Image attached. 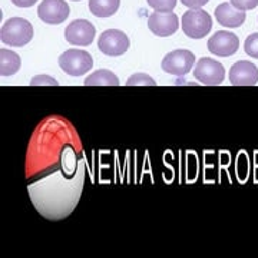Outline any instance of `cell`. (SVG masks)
<instances>
[{
    "mask_svg": "<svg viewBox=\"0 0 258 258\" xmlns=\"http://www.w3.org/2000/svg\"><path fill=\"white\" fill-rule=\"evenodd\" d=\"M25 174L30 200L46 220H64L74 211L85 182V157L79 134L69 120L52 115L37 125Z\"/></svg>",
    "mask_w": 258,
    "mask_h": 258,
    "instance_id": "6da1fadb",
    "label": "cell"
},
{
    "mask_svg": "<svg viewBox=\"0 0 258 258\" xmlns=\"http://www.w3.org/2000/svg\"><path fill=\"white\" fill-rule=\"evenodd\" d=\"M33 37L32 23L23 18L8 19L0 29V40L3 45L22 47L28 45Z\"/></svg>",
    "mask_w": 258,
    "mask_h": 258,
    "instance_id": "7a4b0ae2",
    "label": "cell"
},
{
    "mask_svg": "<svg viewBox=\"0 0 258 258\" xmlns=\"http://www.w3.org/2000/svg\"><path fill=\"white\" fill-rule=\"evenodd\" d=\"M181 23L184 33L191 39H203L212 29L211 16L203 9H191L185 12Z\"/></svg>",
    "mask_w": 258,
    "mask_h": 258,
    "instance_id": "3957f363",
    "label": "cell"
},
{
    "mask_svg": "<svg viewBox=\"0 0 258 258\" xmlns=\"http://www.w3.org/2000/svg\"><path fill=\"white\" fill-rule=\"evenodd\" d=\"M59 66L69 76H82L93 66L92 56L82 49H69L59 57Z\"/></svg>",
    "mask_w": 258,
    "mask_h": 258,
    "instance_id": "277c9868",
    "label": "cell"
},
{
    "mask_svg": "<svg viewBox=\"0 0 258 258\" xmlns=\"http://www.w3.org/2000/svg\"><path fill=\"white\" fill-rule=\"evenodd\" d=\"M98 47L103 55L118 57L129 49V37L119 29H108L98 39Z\"/></svg>",
    "mask_w": 258,
    "mask_h": 258,
    "instance_id": "5b68a950",
    "label": "cell"
},
{
    "mask_svg": "<svg viewBox=\"0 0 258 258\" xmlns=\"http://www.w3.org/2000/svg\"><path fill=\"white\" fill-rule=\"evenodd\" d=\"M194 64H195V56L192 52L186 49H176V50L169 52L162 59L161 68L166 74L174 75V76H184L189 74Z\"/></svg>",
    "mask_w": 258,
    "mask_h": 258,
    "instance_id": "8992f818",
    "label": "cell"
},
{
    "mask_svg": "<svg viewBox=\"0 0 258 258\" xmlns=\"http://www.w3.org/2000/svg\"><path fill=\"white\" fill-rule=\"evenodd\" d=\"M194 76L203 85L217 86V85H221L224 82L225 69L220 62H217L214 59L201 57L194 68Z\"/></svg>",
    "mask_w": 258,
    "mask_h": 258,
    "instance_id": "52a82bcc",
    "label": "cell"
},
{
    "mask_svg": "<svg viewBox=\"0 0 258 258\" xmlns=\"http://www.w3.org/2000/svg\"><path fill=\"white\" fill-rule=\"evenodd\" d=\"M96 29L86 19H76L64 29V39L74 46H89L95 39Z\"/></svg>",
    "mask_w": 258,
    "mask_h": 258,
    "instance_id": "ba28073f",
    "label": "cell"
},
{
    "mask_svg": "<svg viewBox=\"0 0 258 258\" xmlns=\"http://www.w3.org/2000/svg\"><path fill=\"white\" fill-rule=\"evenodd\" d=\"M208 50L212 55L220 56V57H230L235 55L240 49V39L237 35L225 32V30H218L215 35H212L208 39Z\"/></svg>",
    "mask_w": 258,
    "mask_h": 258,
    "instance_id": "9c48e42d",
    "label": "cell"
},
{
    "mask_svg": "<svg viewBox=\"0 0 258 258\" xmlns=\"http://www.w3.org/2000/svg\"><path fill=\"white\" fill-rule=\"evenodd\" d=\"M71 13L64 0H42L37 8V16L47 25H60Z\"/></svg>",
    "mask_w": 258,
    "mask_h": 258,
    "instance_id": "30bf717a",
    "label": "cell"
},
{
    "mask_svg": "<svg viewBox=\"0 0 258 258\" xmlns=\"http://www.w3.org/2000/svg\"><path fill=\"white\" fill-rule=\"evenodd\" d=\"M148 28L155 36H172L179 28V19L174 12H166V13L155 12L148 18Z\"/></svg>",
    "mask_w": 258,
    "mask_h": 258,
    "instance_id": "8fae6325",
    "label": "cell"
},
{
    "mask_svg": "<svg viewBox=\"0 0 258 258\" xmlns=\"http://www.w3.org/2000/svg\"><path fill=\"white\" fill-rule=\"evenodd\" d=\"M230 82L234 86H254L258 83V68L252 62L240 60L232 64Z\"/></svg>",
    "mask_w": 258,
    "mask_h": 258,
    "instance_id": "7c38bea8",
    "label": "cell"
},
{
    "mask_svg": "<svg viewBox=\"0 0 258 258\" xmlns=\"http://www.w3.org/2000/svg\"><path fill=\"white\" fill-rule=\"evenodd\" d=\"M214 15H215V19L220 25L231 29L242 26V23L245 22V18H247L245 12L234 8L228 2H224L221 5H218Z\"/></svg>",
    "mask_w": 258,
    "mask_h": 258,
    "instance_id": "4fadbf2b",
    "label": "cell"
},
{
    "mask_svg": "<svg viewBox=\"0 0 258 258\" xmlns=\"http://www.w3.org/2000/svg\"><path fill=\"white\" fill-rule=\"evenodd\" d=\"M85 86H118V76L109 69H99L91 74L83 82Z\"/></svg>",
    "mask_w": 258,
    "mask_h": 258,
    "instance_id": "5bb4252c",
    "label": "cell"
},
{
    "mask_svg": "<svg viewBox=\"0 0 258 258\" xmlns=\"http://www.w3.org/2000/svg\"><path fill=\"white\" fill-rule=\"evenodd\" d=\"M120 6V0H89V10L96 18L113 16Z\"/></svg>",
    "mask_w": 258,
    "mask_h": 258,
    "instance_id": "9a60e30c",
    "label": "cell"
},
{
    "mask_svg": "<svg viewBox=\"0 0 258 258\" xmlns=\"http://www.w3.org/2000/svg\"><path fill=\"white\" fill-rule=\"evenodd\" d=\"M20 56L13 50L2 49L0 50V75L12 76L20 69Z\"/></svg>",
    "mask_w": 258,
    "mask_h": 258,
    "instance_id": "2e32d148",
    "label": "cell"
},
{
    "mask_svg": "<svg viewBox=\"0 0 258 258\" xmlns=\"http://www.w3.org/2000/svg\"><path fill=\"white\" fill-rule=\"evenodd\" d=\"M126 86H157V82L147 74H134L129 76Z\"/></svg>",
    "mask_w": 258,
    "mask_h": 258,
    "instance_id": "e0dca14e",
    "label": "cell"
},
{
    "mask_svg": "<svg viewBox=\"0 0 258 258\" xmlns=\"http://www.w3.org/2000/svg\"><path fill=\"white\" fill-rule=\"evenodd\" d=\"M147 2L152 9L159 13L172 12L176 6V0H147Z\"/></svg>",
    "mask_w": 258,
    "mask_h": 258,
    "instance_id": "ac0fdd59",
    "label": "cell"
},
{
    "mask_svg": "<svg viewBox=\"0 0 258 258\" xmlns=\"http://www.w3.org/2000/svg\"><path fill=\"white\" fill-rule=\"evenodd\" d=\"M245 53L254 59H258V33H252L245 39Z\"/></svg>",
    "mask_w": 258,
    "mask_h": 258,
    "instance_id": "d6986e66",
    "label": "cell"
},
{
    "mask_svg": "<svg viewBox=\"0 0 258 258\" xmlns=\"http://www.w3.org/2000/svg\"><path fill=\"white\" fill-rule=\"evenodd\" d=\"M32 86H39V85H49V86H57L59 83L56 81L55 78L52 76H47V75H37L35 78H32L30 81Z\"/></svg>",
    "mask_w": 258,
    "mask_h": 258,
    "instance_id": "ffe728a7",
    "label": "cell"
},
{
    "mask_svg": "<svg viewBox=\"0 0 258 258\" xmlns=\"http://www.w3.org/2000/svg\"><path fill=\"white\" fill-rule=\"evenodd\" d=\"M230 3L234 8H237L238 10H242V12L255 9L258 6V0H231Z\"/></svg>",
    "mask_w": 258,
    "mask_h": 258,
    "instance_id": "44dd1931",
    "label": "cell"
},
{
    "mask_svg": "<svg viewBox=\"0 0 258 258\" xmlns=\"http://www.w3.org/2000/svg\"><path fill=\"white\" fill-rule=\"evenodd\" d=\"M210 0H181V3L189 9H201L204 5H207Z\"/></svg>",
    "mask_w": 258,
    "mask_h": 258,
    "instance_id": "7402d4cb",
    "label": "cell"
},
{
    "mask_svg": "<svg viewBox=\"0 0 258 258\" xmlns=\"http://www.w3.org/2000/svg\"><path fill=\"white\" fill-rule=\"evenodd\" d=\"M12 3L18 8H30V6L36 5L37 0H12Z\"/></svg>",
    "mask_w": 258,
    "mask_h": 258,
    "instance_id": "603a6c76",
    "label": "cell"
},
{
    "mask_svg": "<svg viewBox=\"0 0 258 258\" xmlns=\"http://www.w3.org/2000/svg\"><path fill=\"white\" fill-rule=\"evenodd\" d=\"M74 2H79V0H74Z\"/></svg>",
    "mask_w": 258,
    "mask_h": 258,
    "instance_id": "cb8c5ba5",
    "label": "cell"
}]
</instances>
